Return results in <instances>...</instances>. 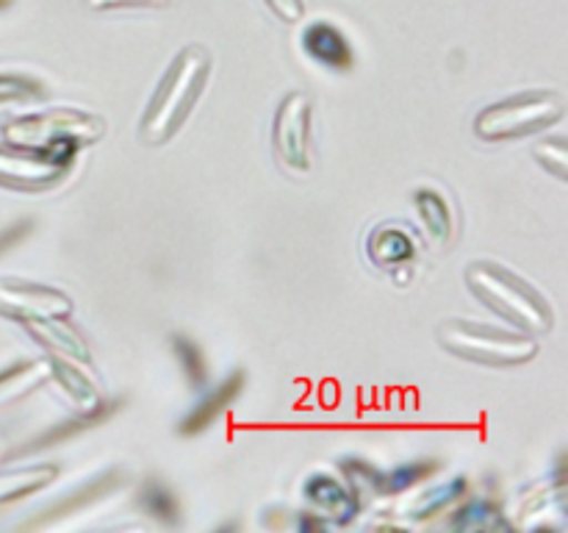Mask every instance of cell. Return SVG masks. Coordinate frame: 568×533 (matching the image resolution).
<instances>
[{"mask_svg":"<svg viewBox=\"0 0 568 533\" xmlns=\"http://www.w3.org/2000/svg\"><path fill=\"white\" fill-rule=\"evenodd\" d=\"M211 76V53L203 44H186L161 76L153 98L139 120L144 144H164L175 137L197 105Z\"/></svg>","mask_w":568,"mask_h":533,"instance_id":"1","label":"cell"},{"mask_svg":"<svg viewBox=\"0 0 568 533\" xmlns=\"http://www.w3.org/2000/svg\"><path fill=\"white\" fill-rule=\"evenodd\" d=\"M466 286L486 309L503 316L519 331L544 336L555 328V309L527 278L494 261H471L466 266Z\"/></svg>","mask_w":568,"mask_h":533,"instance_id":"2","label":"cell"},{"mask_svg":"<svg viewBox=\"0 0 568 533\" xmlns=\"http://www.w3.org/2000/svg\"><path fill=\"white\" fill-rule=\"evenodd\" d=\"M438 344L458 359L486 366H519L538 355V339L525 331L483 325L471 320H447L436 331Z\"/></svg>","mask_w":568,"mask_h":533,"instance_id":"3","label":"cell"},{"mask_svg":"<svg viewBox=\"0 0 568 533\" xmlns=\"http://www.w3.org/2000/svg\"><path fill=\"white\" fill-rule=\"evenodd\" d=\"M564 94L555 89L510 94L477 111L475 133L483 142H508V139L536 137L564 120Z\"/></svg>","mask_w":568,"mask_h":533,"instance_id":"4","label":"cell"},{"mask_svg":"<svg viewBox=\"0 0 568 533\" xmlns=\"http://www.w3.org/2000/svg\"><path fill=\"white\" fill-rule=\"evenodd\" d=\"M9 144L44 150V153L78 155L83 144H94L105 137V120L81 109H50L11 120L3 128Z\"/></svg>","mask_w":568,"mask_h":533,"instance_id":"5","label":"cell"},{"mask_svg":"<svg viewBox=\"0 0 568 533\" xmlns=\"http://www.w3.org/2000/svg\"><path fill=\"white\" fill-rule=\"evenodd\" d=\"M75 155L64 153H44V150L20 148H0V183L22 189V192H44L53 189L70 175Z\"/></svg>","mask_w":568,"mask_h":533,"instance_id":"6","label":"cell"},{"mask_svg":"<svg viewBox=\"0 0 568 533\" xmlns=\"http://www.w3.org/2000/svg\"><path fill=\"white\" fill-rule=\"evenodd\" d=\"M272 148L286 170H311V98L305 92H288L277 103L272 122Z\"/></svg>","mask_w":568,"mask_h":533,"instance_id":"7","label":"cell"},{"mask_svg":"<svg viewBox=\"0 0 568 533\" xmlns=\"http://www.w3.org/2000/svg\"><path fill=\"white\" fill-rule=\"evenodd\" d=\"M0 311L14 320H50V316H70V294L55 286L28 281H3L0 283Z\"/></svg>","mask_w":568,"mask_h":533,"instance_id":"8","label":"cell"},{"mask_svg":"<svg viewBox=\"0 0 568 533\" xmlns=\"http://www.w3.org/2000/svg\"><path fill=\"white\" fill-rule=\"evenodd\" d=\"M416 237L410 228H405L403 222H381L377 228H372L369 237H366L364 253L381 270H397V266L410 264L416 259Z\"/></svg>","mask_w":568,"mask_h":533,"instance_id":"9","label":"cell"},{"mask_svg":"<svg viewBox=\"0 0 568 533\" xmlns=\"http://www.w3.org/2000/svg\"><path fill=\"white\" fill-rule=\"evenodd\" d=\"M303 492L308 497V503L320 511V516L338 522V525H347L361 511V500L355 497L353 489L347 483L336 481L333 475H325V472L311 475L305 481Z\"/></svg>","mask_w":568,"mask_h":533,"instance_id":"10","label":"cell"},{"mask_svg":"<svg viewBox=\"0 0 568 533\" xmlns=\"http://www.w3.org/2000/svg\"><path fill=\"white\" fill-rule=\"evenodd\" d=\"M303 50L325 70L349 72L355 67L353 44L333 22H311L303 31Z\"/></svg>","mask_w":568,"mask_h":533,"instance_id":"11","label":"cell"},{"mask_svg":"<svg viewBox=\"0 0 568 533\" xmlns=\"http://www.w3.org/2000/svg\"><path fill=\"white\" fill-rule=\"evenodd\" d=\"M22 325H26V331L31 333L33 342H39L44 350H50V355H59V359H67V361H78V364H87V366L89 361H92L89 344L83 342L81 331L67 322V316L31 320V322H22Z\"/></svg>","mask_w":568,"mask_h":533,"instance_id":"12","label":"cell"},{"mask_svg":"<svg viewBox=\"0 0 568 533\" xmlns=\"http://www.w3.org/2000/svg\"><path fill=\"white\" fill-rule=\"evenodd\" d=\"M50 366V381L61 389L67 400L75 405L81 414H98L103 409V392L98 389V383L87 375V364H78V361H67L53 355L48 361Z\"/></svg>","mask_w":568,"mask_h":533,"instance_id":"13","label":"cell"},{"mask_svg":"<svg viewBox=\"0 0 568 533\" xmlns=\"http://www.w3.org/2000/svg\"><path fill=\"white\" fill-rule=\"evenodd\" d=\"M242 389H244V372L236 370V372H231V375H227L220 386L211 389V392H205L203 398L192 405V411H189V414L181 420L183 436H194V433H203L205 428L214 425V422L220 420V416L225 414L233 403H236L239 394H242Z\"/></svg>","mask_w":568,"mask_h":533,"instance_id":"14","label":"cell"},{"mask_svg":"<svg viewBox=\"0 0 568 533\" xmlns=\"http://www.w3.org/2000/svg\"><path fill=\"white\" fill-rule=\"evenodd\" d=\"M414 205L430 242L438 248L449 244V239L455 237V211L449 200L438 189L422 187L414 192Z\"/></svg>","mask_w":568,"mask_h":533,"instance_id":"15","label":"cell"},{"mask_svg":"<svg viewBox=\"0 0 568 533\" xmlns=\"http://www.w3.org/2000/svg\"><path fill=\"white\" fill-rule=\"evenodd\" d=\"M466 492V481L464 477H449V481L438 483V486L422 489L419 494L405 503V516L410 520H427V516L438 514V511L449 509L453 503H458Z\"/></svg>","mask_w":568,"mask_h":533,"instance_id":"16","label":"cell"},{"mask_svg":"<svg viewBox=\"0 0 568 533\" xmlns=\"http://www.w3.org/2000/svg\"><path fill=\"white\" fill-rule=\"evenodd\" d=\"M449 525L455 531H508V520H505L503 511L497 509L488 500H471L464 509H458L453 514Z\"/></svg>","mask_w":568,"mask_h":533,"instance_id":"17","label":"cell"},{"mask_svg":"<svg viewBox=\"0 0 568 533\" xmlns=\"http://www.w3.org/2000/svg\"><path fill=\"white\" fill-rule=\"evenodd\" d=\"M170 344L189 386L192 389L205 386V383H209V361H205L203 350L197 348V342H192L186 333H175Z\"/></svg>","mask_w":568,"mask_h":533,"instance_id":"18","label":"cell"},{"mask_svg":"<svg viewBox=\"0 0 568 533\" xmlns=\"http://www.w3.org/2000/svg\"><path fill=\"white\" fill-rule=\"evenodd\" d=\"M139 505L148 516L164 522V525H172L178 522V500L172 494L170 486H164L161 481H148L139 492Z\"/></svg>","mask_w":568,"mask_h":533,"instance_id":"19","label":"cell"},{"mask_svg":"<svg viewBox=\"0 0 568 533\" xmlns=\"http://www.w3.org/2000/svg\"><path fill=\"white\" fill-rule=\"evenodd\" d=\"M532 159L555 175L558 181H566L568 178V142L566 137H547L532 148Z\"/></svg>","mask_w":568,"mask_h":533,"instance_id":"20","label":"cell"},{"mask_svg":"<svg viewBox=\"0 0 568 533\" xmlns=\"http://www.w3.org/2000/svg\"><path fill=\"white\" fill-rule=\"evenodd\" d=\"M436 470V461H410V464L394 466V472H383V494L405 492V489L416 486L422 477H427Z\"/></svg>","mask_w":568,"mask_h":533,"instance_id":"21","label":"cell"},{"mask_svg":"<svg viewBox=\"0 0 568 533\" xmlns=\"http://www.w3.org/2000/svg\"><path fill=\"white\" fill-rule=\"evenodd\" d=\"M44 87L28 76H0V103L3 100H42Z\"/></svg>","mask_w":568,"mask_h":533,"instance_id":"22","label":"cell"},{"mask_svg":"<svg viewBox=\"0 0 568 533\" xmlns=\"http://www.w3.org/2000/svg\"><path fill=\"white\" fill-rule=\"evenodd\" d=\"M92 11H111V9H136V6H150V9H164L175 0H83Z\"/></svg>","mask_w":568,"mask_h":533,"instance_id":"23","label":"cell"},{"mask_svg":"<svg viewBox=\"0 0 568 533\" xmlns=\"http://www.w3.org/2000/svg\"><path fill=\"white\" fill-rule=\"evenodd\" d=\"M264 3L270 6V11L277 17V20H283V22L303 20V11H305L303 0H264Z\"/></svg>","mask_w":568,"mask_h":533,"instance_id":"24","label":"cell"}]
</instances>
